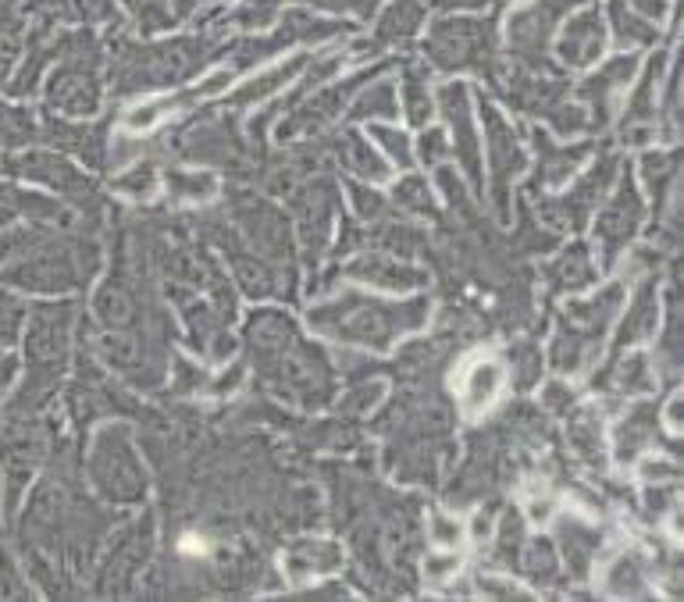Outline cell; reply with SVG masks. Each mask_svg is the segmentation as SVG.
<instances>
[{"mask_svg": "<svg viewBox=\"0 0 684 602\" xmlns=\"http://www.w3.org/2000/svg\"><path fill=\"white\" fill-rule=\"evenodd\" d=\"M652 328H656V296H652V282H645L642 289H638L634 296V304L628 310V318L625 325H620V339L617 346L625 350V346L638 342V339H645L652 336Z\"/></svg>", "mask_w": 684, "mask_h": 602, "instance_id": "cell-19", "label": "cell"}, {"mask_svg": "<svg viewBox=\"0 0 684 602\" xmlns=\"http://www.w3.org/2000/svg\"><path fill=\"white\" fill-rule=\"evenodd\" d=\"M574 446L582 449L588 463H599V428L588 417L574 420Z\"/></svg>", "mask_w": 684, "mask_h": 602, "instance_id": "cell-34", "label": "cell"}, {"mask_svg": "<svg viewBox=\"0 0 684 602\" xmlns=\"http://www.w3.org/2000/svg\"><path fill=\"white\" fill-rule=\"evenodd\" d=\"M602 43H606V33H602L599 11H582V14H574L564 29V36H560V57H564L571 68H588L602 54Z\"/></svg>", "mask_w": 684, "mask_h": 602, "instance_id": "cell-12", "label": "cell"}, {"mask_svg": "<svg viewBox=\"0 0 684 602\" xmlns=\"http://www.w3.org/2000/svg\"><path fill=\"white\" fill-rule=\"evenodd\" d=\"M432 524H435V532H432V535H435L438 541H446V546H453V541L460 538V532H456V524H449L446 517H435Z\"/></svg>", "mask_w": 684, "mask_h": 602, "instance_id": "cell-40", "label": "cell"}, {"mask_svg": "<svg viewBox=\"0 0 684 602\" xmlns=\"http://www.w3.org/2000/svg\"><path fill=\"white\" fill-rule=\"evenodd\" d=\"M397 200L410 210H421V215H435V204H432L428 189H424L421 178H406V183H400Z\"/></svg>", "mask_w": 684, "mask_h": 602, "instance_id": "cell-33", "label": "cell"}, {"mask_svg": "<svg viewBox=\"0 0 684 602\" xmlns=\"http://www.w3.org/2000/svg\"><path fill=\"white\" fill-rule=\"evenodd\" d=\"M339 563V549L336 546H317V541H303V546L293 549V556H289V567H293V574L303 578L311 570V574H317V570H332Z\"/></svg>", "mask_w": 684, "mask_h": 602, "instance_id": "cell-25", "label": "cell"}, {"mask_svg": "<svg viewBox=\"0 0 684 602\" xmlns=\"http://www.w3.org/2000/svg\"><path fill=\"white\" fill-rule=\"evenodd\" d=\"M564 549L571 556V567H574V574H585V567H588V556L596 552V535H591L588 528H582V524H564Z\"/></svg>", "mask_w": 684, "mask_h": 602, "instance_id": "cell-28", "label": "cell"}, {"mask_svg": "<svg viewBox=\"0 0 684 602\" xmlns=\"http://www.w3.org/2000/svg\"><path fill=\"white\" fill-rule=\"evenodd\" d=\"M582 4V0H539V4H531L524 11L513 14L510 22V47L513 54L521 57L528 68H545V43H550L553 29L560 25V19L574 8Z\"/></svg>", "mask_w": 684, "mask_h": 602, "instance_id": "cell-5", "label": "cell"}, {"mask_svg": "<svg viewBox=\"0 0 684 602\" xmlns=\"http://www.w3.org/2000/svg\"><path fill=\"white\" fill-rule=\"evenodd\" d=\"M634 8L645 14V19H663L666 0H634Z\"/></svg>", "mask_w": 684, "mask_h": 602, "instance_id": "cell-41", "label": "cell"}, {"mask_svg": "<svg viewBox=\"0 0 684 602\" xmlns=\"http://www.w3.org/2000/svg\"><path fill=\"white\" fill-rule=\"evenodd\" d=\"M652 385V371H649V360L642 353L628 357L625 364L617 368V388L620 393H638V388H649Z\"/></svg>", "mask_w": 684, "mask_h": 602, "instance_id": "cell-30", "label": "cell"}, {"mask_svg": "<svg viewBox=\"0 0 684 602\" xmlns=\"http://www.w3.org/2000/svg\"><path fill=\"white\" fill-rule=\"evenodd\" d=\"M634 57H617V62H610L602 72H596L591 79H585L582 86H577V97L588 100L591 108H596V122L602 125L606 118H610L614 111V100L620 94V86H625L631 75H634Z\"/></svg>", "mask_w": 684, "mask_h": 602, "instance_id": "cell-13", "label": "cell"}, {"mask_svg": "<svg viewBox=\"0 0 684 602\" xmlns=\"http://www.w3.org/2000/svg\"><path fill=\"white\" fill-rule=\"evenodd\" d=\"M317 4H325L332 11H357V14H371V8L378 0H317Z\"/></svg>", "mask_w": 684, "mask_h": 602, "instance_id": "cell-39", "label": "cell"}, {"mask_svg": "<svg viewBox=\"0 0 684 602\" xmlns=\"http://www.w3.org/2000/svg\"><path fill=\"white\" fill-rule=\"evenodd\" d=\"M215 54H218L215 43L204 40H172V43H158V47H121V57L115 62V83L118 89L169 86L193 75Z\"/></svg>", "mask_w": 684, "mask_h": 602, "instance_id": "cell-2", "label": "cell"}, {"mask_svg": "<svg viewBox=\"0 0 684 602\" xmlns=\"http://www.w3.org/2000/svg\"><path fill=\"white\" fill-rule=\"evenodd\" d=\"M446 150H449V140H446L443 129H424V135H421V161L424 164L443 161Z\"/></svg>", "mask_w": 684, "mask_h": 602, "instance_id": "cell-35", "label": "cell"}, {"mask_svg": "<svg viewBox=\"0 0 684 602\" xmlns=\"http://www.w3.org/2000/svg\"><path fill=\"white\" fill-rule=\"evenodd\" d=\"M610 19H614V33L620 43L638 47V43H652L656 40V29L645 19V14H634L625 8V0H610Z\"/></svg>", "mask_w": 684, "mask_h": 602, "instance_id": "cell-23", "label": "cell"}, {"mask_svg": "<svg viewBox=\"0 0 684 602\" xmlns=\"http://www.w3.org/2000/svg\"><path fill=\"white\" fill-rule=\"evenodd\" d=\"M535 143L542 150V168L535 178H542V183H564L567 172L577 168V161H582L591 146H574V150H553V143L545 140V135L535 129Z\"/></svg>", "mask_w": 684, "mask_h": 602, "instance_id": "cell-21", "label": "cell"}, {"mask_svg": "<svg viewBox=\"0 0 684 602\" xmlns=\"http://www.w3.org/2000/svg\"><path fill=\"white\" fill-rule=\"evenodd\" d=\"M663 65H666V54L656 51L652 54V62L645 68V79L638 83L634 97L628 103V114H625V129H620V135H625L628 143H645L652 135V89H656L660 75H663Z\"/></svg>", "mask_w": 684, "mask_h": 602, "instance_id": "cell-14", "label": "cell"}, {"mask_svg": "<svg viewBox=\"0 0 684 602\" xmlns=\"http://www.w3.org/2000/svg\"><path fill=\"white\" fill-rule=\"evenodd\" d=\"M175 183V193H182V197H210L215 193V183H210L207 175H172Z\"/></svg>", "mask_w": 684, "mask_h": 602, "instance_id": "cell-37", "label": "cell"}, {"mask_svg": "<svg viewBox=\"0 0 684 602\" xmlns=\"http://www.w3.org/2000/svg\"><path fill=\"white\" fill-rule=\"evenodd\" d=\"M349 275L368 278L374 285H389V289H417V285L424 282L417 267H403L392 261H378V258H363L357 264H349Z\"/></svg>", "mask_w": 684, "mask_h": 602, "instance_id": "cell-17", "label": "cell"}, {"mask_svg": "<svg viewBox=\"0 0 684 602\" xmlns=\"http://www.w3.org/2000/svg\"><path fill=\"white\" fill-rule=\"evenodd\" d=\"M521 567L528 570L531 578H553L556 560H553L550 541H531V546L524 549V556H521Z\"/></svg>", "mask_w": 684, "mask_h": 602, "instance_id": "cell-32", "label": "cell"}, {"mask_svg": "<svg viewBox=\"0 0 684 602\" xmlns=\"http://www.w3.org/2000/svg\"><path fill=\"white\" fill-rule=\"evenodd\" d=\"M126 4L135 14V22H140L143 33H158V29H164L175 19L169 0H126Z\"/></svg>", "mask_w": 684, "mask_h": 602, "instance_id": "cell-29", "label": "cell"}, {"mask_svg": "<svg viewBox=\"0 0 684 602\" xmlns=\"http://www.w3.org/2000/svg\"><path fill=\"white\" fill-rule=\"evenodd\" d=\"M591 261H588V250L585 247H571L567 258H560L556 264L545 267V282H550L553 293H574V289H585V285L596 278L591 275Z\"/></svg>", "mask_w": 684, "mask_h": 602, "instance_id": "cell-15", "label": "cell"}, {"mask_svg": "<svg viewBox=\"0 0 684 602\" xmlns=\"http://www.w3.org/2000/svg\"><path fill=\"white\" fill-rule=\"evenodd\" d=\"M424 22V4L421 0H397L386 19L378 22V43H392V40H406L414 36Z\"/></svg>", "mask_w": 684, "mask_h": 602, "instance_id": "cell-20", "label": "cell"}, {"mask_svg": "<svg viewBox=\"0 0 684 602\" xmlns=\"http://www.w3.org/2000/svg\"><path fill=\"white\" fill-rule=\"evenodd\" d=\"M428 57L446 72L478 68L492 75V54H496V22L492 19H443L432 25V36L424 43Z\"/></svg>", "mask_w": 684, "mask_h": 602, "instance_id": "cell-3", "label": "cell"}, {"mask_svg": "<svg viewBox=\"0 0 684 602\" xmlns=\"http://www.w3.org/2000/svg\"><path fill=\"white\" fill-rule=\"evenodd\" d=\"M443 8H470V11H478V8H492V4H503V0H438Z\"/></svg>", "mask_w": 684, "mask_h": 602, "instance_id": "cell-42", "label": "cell"}, {"mask_svg": "<svg viewBox=\"0 0 684 602\" xmlns=\"http://www.w3.org/2000/svg\"><path fill=\"white\" fill-rule=\"evenodd\" d=\"M150 186H154V175H150V168L135 172V175H129V178H121V189H126V193H140V197H146Z\"/></svg>", "mask_w": 684, "mask_h": 602, "instance_id": "cell-38", "label": "cell"}, {"mask_svg": "<svg viewBox=\"0 0 684 602\" xmlns=\"http://www.w3.org/2000/svg\"><path fill=\"white\" fill-rule=\"evenodd\" d=\"M620 296L625 289L614 285V289H606L602 296L588 299V304H571L567 314H564V332H560L556 346H553V368L556 371H582L591 353H596V346L606 332V321L614 318L617 307H620Z\"/></svg>", "mask_w": 684, "mask_h": 602, "instance_id": "cell-4", "label": "cell"}, {"mask_svg": "<svg viewBox=\"0 0 684 602\" xmlns=\"http://www.w3.org/2000/svg\"><path fill=\"white\" fill-rule=\"evenodd\" d=\"M606 584H610V592H617V595H638L634 584H645V578H642V563H638V556H634V552L620 556V560L614 563L610 574H606Z\"/></svg>", "mask_w": 684, "mask_h": 602, "instance_id": "cell-27", "label": "cell"}, {"mask_svg": "<svg viewBox=\"0 0 684 602\" xmlns=\"http://www.w3.org/2000/svg\"><path fill=\"white\" fill-rule=\"evenodd\" d=\"M374 72H378V68L360 72V75H354V79H346L343 86L328 89L325 97L311 100L307 108H296L293 114H289V122L282 125V135H293V132H311V129H322V125H328L332 118H336V114L343 111L346 97H349V94H357V89H360L363 83H368Z\"/></svg>", "mask_w": 684, "mask_h": 602, "instance_id": "cell-11", "label": "cell"}, {"mask_svg": "<svg viewBox=\"0 0 684 602\" xmlns=\"http://www.w3.org/2000/svg\"><path fill=\"white\" fill-rule=\"evenodd\" d=\"M656 411L652 406H638L634 414L625 417V425L617 428V460L620 463H631L638 457V449H645L652 442V435H656V425H652V417Z\"/></svg>", "mask_w": 684, "mask_h": 602, "instance_id": "cell-18", "label": "cell"}, {"mask_svg": "<svg viewBox=\"0 0 684 602\" xmlns=\"http://www.w3.org/2000/svg\"><path fill=\"white\" fill-rule=\"evenodd\" d=\"M94 471H97L100 489L108 492L115 503H132V500H140L143 495V471H140V463L132 460L126 431L108 428L100 435Z\"/></svg>", "mask_w": 684, "mask_h": 602, "instance_id": "cell-6", "label": "cell"}, {"mask_svg": "<svg viewBox=\"0 0 684 602\" xmlns=\"http://www.w3.org/2000/svg\"><path fill=\"white\" fill-rule=\"evenodd\" d=\"M617 157H606L596 172H591L588 178H582L567 197H560V200H545L542 204V215L550 218L553 225H560V229H582V225L588 221L591 215V204H596L606 186L614 183V175H617Z\"/></svg>", "mask_w": 684, "mask_h": 602, "instance_id": "cell-8", "label": "cell"}, {"mask_svg": "<svg viewBox=\"0 0 684 602\" xmlns=\"http://www.w3.org/2000/svg\"><path fill=\"white\" fill-rule=\"evenodd\" d=\"M467 86L464 83H446L438 89V103H443L446 118L453 122V150L460 157L464 172L470 175V183H481V164H478V135L470 125V100H467Z\"/></svg>", "mask_w": 684, "mask_h": 602, "instance_id": "cell-10", "label": "cell"}, {"mask_svg": "<svg viewBox=\"0 0 684 602\" xmlns=\"http://www.w3.org/2000/svg\"><path fill=\"white\" fill-rule=\"evenodd\" d=\"M638 225H642V200H638L634 186L628 183V175H625V183H620L614 204L606 207L602 215H599V221H596V236H599L606 264H614L617 253L631 243L634 232H638Z\"/></svg>", "mask_w": 684, "mask_h": 602, "instance_id": "cell-9", "label": "cell"}, {"mask_svg": "<svg viewBox=\"0 0 684 602\" xmlns=\"http://www.w3.org/2000/svg\"><path fill=\"white\" fill-rule=\"evenodd\" d=\"M397 89H392L389 83H378L371 89H363V94L357 97L354 103V118H374V114H382V118H392L397 114Z\"/></svg>", "mask_w": 684, "mask_h": 602, "instance_id": "cell-26", "label": "cell"}, {"mask_svg": "<svg viewBox=\"0 0 684 602\" xmlns=\"http://www.w3.org/2000/svg\"><path fill=\"white\" fill-rule=\"evenodd\" d=\"M403 100H406V114L414 125H424L432 114V100H428V72L424 68H406L403 75Z\"/></svg>", "mask_w": 684, "mask_h": 602, "instance_id": "cell-24", "label": "cell"}, {"mask_svg": "<svg viewBox=\"0 0 684 602\" xmlns=\"http://www.w3.org/2000/svg\"><path fill=\"white\" fill-rule=\"evenodd\" d=\"M374 132V140L382 143L392 157H397V164H410L414 157H410V143H406V135L403 132H392V129H371Z\"/></svg>", "mask_w": 684, "mask_h": 602, "instance_id": "cell-36", "label": "cell"}, {"mask_svg": "<svg viewBox=\"0 0 684 602\" xmlns=\"http://www.w3.org/2000/svg\"><path fill=\"white\" fill-rule=\"evenodd\" d=\"M424 318H428V304H424V299L389 307V304H378V299L357 296V293H349L328 307H317L311 314V321L322 328V332L346 339V342H363V346H371V350H389L392 339L400 332H410V328H417Z\"/></svg>", "mask_w": 684, "mask_h": 602, "instance_id": "cell-1", "label": "cell"}, {"mask_svg": "<svg viewBox=\"0 0 684 602\" xmlns=\"http://www.w3.org/2000/svg\"><path fill=\"white\" fill-rule=\"evenodd\" d=\"M307 62H303V57H296V62H289V65H282V68H271V72H264V75H257L253 83H247L239 89V94L232 97V103L236 108H247V103H257V100H264V97H271L275 94V89H282L289 79H293L296 75V68H303Z\"/></svg>", "mask_w": 684, "mask_h": 602, "instance_id": "cell-22", "label": "cell"}, {"mask_svg": "<svg viewBox=\"0 0 684 602\" xmlns=\"http://www.w3.org/2000/svg\"><path fill=\"white\" fill-rule=\"evenodd\" d=\"M481 114H485V135H489V154H492V183H496V210L507 218L510 210V178L524 168V150L517 143V135L510 132V125L503 122L489 100H481Z\"/></svg>", "mask_w": 684, "mask_h": 602, "instance_id": "cell-7", "label": "cell"}, {"mask_svg": "<svg viewBox=\"0 0 684 602\" xmlns=\"http://www.w3.org/2000/svg\"><path fill=\"white\" fill-rule=\"evenodd\" d=\"M279 8H282V0H247V4H242L228 22L242 25V29H261L275 19Z\"/></svg>", "mask_w": 684, "mask_h": 602, "instance_id": "cell-31", "label": "cell"}, {"mask_svg": "<svg viewBox=\"0 0 684 602\" xmlns=\"http://www.w3.org/2000/svg\"><path fill=\"white\" fill-rule=\"evenodd\" d=\"M499 385H503V368L496 360H481V364L470 368L467 382H464V406L467 414H481L499 396Z\"/></svg>", "mask_w": 684, "mask_h": 602, "instance_id": "cell-16", "label": "cell"}]
</instances>
